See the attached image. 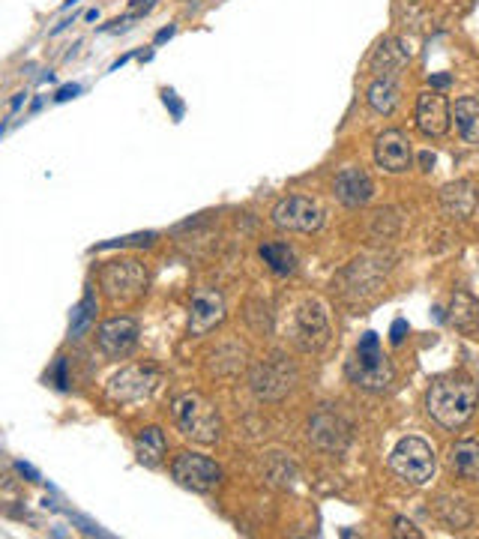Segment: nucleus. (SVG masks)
Returning a JSON list of instances; mask_svg holds the SVG:
<instances>
[{
  "label": "nucleus",
  "instance_id": "f257e3e1",
  "mask_svg": "<svg viewBox=\"0 0 479 539\" xmlns=\"http://www.w3.org/2000/svg\"><path fill=\"white\" fill-rule=\"evenodd\" d=\"M479 402V387L468 378H441L426 393V411L429 417L444 429H462Z\"/></svg>",
  "mask_w": 479,
  "mask_h": 539
},
{
  "label": "nucleus",
  "instance_id": "f03ea898",
  "mask_svg": "<svg viewBox=\"0 0 479 539\" xmlns=\"http://www.w3.org/2000/svg\"><path fill=\"white\" fill-rule=\"evenodd\" d=\"M171 417H174V426L195 444L210 447L222 438L219 411L201 393H180L171 402Z\"/></svg>",
  "mask_w": 479,
  "mask_h": 539
},
{
  "label": "nucleus",
  "instance_id": "7ed1b4c3",
  "mask_svg": "<svg viewBox=\"0 0 479 539\" xmlns=\"http://www.w3.org/2000/svg\"><path fill=\"white\" fill-rule=\"evenodd\" d=\"M351 384H357L360 390H369V393H384L390 390L396 372H393V363L384 357L381 351V339L378 333H366L354 351V357L348 360L345 366Z\"/></svg>",
  "mask_w": 479,
  "mask_h": 539
},
{
  "label": "nucleus",
  "instance_id": "20e7f679",
  "mask_svg": "<svg viewBox=\"0 0 479 539\" xmlns=\"http://www.w3.org/2000/svg\"><path fill=\"white\" fill-rule=\"evenodd\" d=\"M435 450L423 438H402L390 456V471L405 483V486H426L435 477Z\"/></svg>",
  "mask_w": 479,
  "mask_h": 539
},
{
  "label": "nucleus",
  "instance_id": "39448f33",
  "mask_svg": "<svg viewBox=\"0 0 479 539\" xmlns=\"http://www.w3.org/2000/svg\"><path fill=\"white\" fill-rule=\"evenodd\" d=\"M99 285L102 291L114 300V303H132L144 294L147 288V270L141 261L135 258H120V261H108L99 273Z\"/></svg>",
  "mask_w": 479,
  "mask_h": 539
},
{
  "label": "nucleus",
  "instance_id": "423d86ee",
  "mask_svg": "<svg viewBox=\"0 0 479 539\" xmlns=\"http://www.w3.org/2000/svg\"><path fill=\"white\" fill-rule=\"evenodd\" d=\"M162 384V372L153 366H126L117 375L108 378V399L117 405H129V402H141L150 399Z\"/></svg>",
  "mask_w": 479,
  "mask_h": 539
},
{
  "label": "nucleus",
  "instance_id": "0eeeda50",
  "mask_svg": "<svg viewBox=\"0 0 479 539\" xmlns=\"http://www.w3.org/2000/svg\"><path fill=\"white\" fill-rule=\"evenodd\" d=\"M291 342L303 354H315V351H321L330 342V318H327V312H324V306L318 300H306L294 312Z\"/></svg>",
  "mask_w": 479,
  "mask_h": 539
},
{
  "label": "nucleus",
  "instance_id": "6e6552de",
  "mask_svg": "<svg viewBox=\"0 0 479 539\" xmlns=\"http://www.w3.org/2000/svg\"><path fill=\"white\" fill-rule=\"evenodd\" d=\"M294 381H297V369L288 360H282V357H270V360L252 366V372H249V387L264 402L285 399L291 393Z\"/></svg>",
  "mask_w": 479,
  "mask_h": 539
},
{
  "label": "nucleus",
  "instance_id": "1a4fd4ad",
  "mask_svg": "<svg viewBox=\"0 0 479 539\" xmlns=\"http://www.w3.org/2000/svg\"><path fill=\"white\" fill-rule=\"evenodd\" d=\"M171 477L177 486L189 489V492H213L219 483H222V468L207 459V456H198V453H180L174 462H171Z\"/></svg>",
  "mask_w": 479,
  "mask_h": 539
},
{
  "label": "nucleus",
  "instance_id": "9d476101",
  "mask_svg": "<svg viewBox=\"0 0 479 539\" xmlns=\"http://www.w3.org/2000/svg\"><path fill=\"white\" fill-rule=\"evenodd\" d=\"M273 225L279 231H297V234H312L324 225V210L303 195H288L273 207Z\"/></svg>",
  "mask_w": 479,
  "mask_h": 539
},
{
  "label": "nucleus",
  "instance_id": "9b49d317",
  "mask_svg": "<svg viewBox=\"0 0 479 539\" xmlns=\"http://www.w3.org/2000/svg\"><path fill=\"white\" fill-rule=\"evenodd\" d=\"M309 441L321 450V453H330V456H339L348 450L351 444V426L342 414L330 411V408H321L312 423H309Z\"/></svg>",
  "mask_w": 479,
  "mask_h": 539
},
{
  "label": "nucleus",
  "instance_id": "f8f14e48",
  "mask_svg": "<svg viewBox=\"0 0 479 539\" xmlns=\"http://www.w3.org/2000/svg\"><path fill=\"white\" fill-rule=\"evenodd\" d=\"M138 321L135 318H126V315H117V318H108L99 324L96 330V342L102 348V354L114 357V360H123L129 357L135 348H138Z\"/></svg>",
  "mask_w": 479,
  "mask_h": 539
},
{
  "label": "nucleus",
  "instance_id": "ddd939ff",
  "mask_svg": "<svg viewBox=\"0 0 479 539\" xmlns=\"http://www.w3.org/2000/svg\"><path fill=\"white\" fill-rule=\"evenodd\" d=\"M375 162L390 171V174H402L411 168L414 162V150H411V138L402 129H387L375 138Z\"/></svg>",
  "mask_w": 479,
  "mask_h": 539
},
{
  "label": "nucleus",
  "instance_id": "4468645a",
  "mask_svg": "<svg viewBox=\"0 0 479 539\" xmlns=\"http://www.w3.org/2000/svg\"><path fill=\"white\" fill-rule=\"evenodd\" d=\"M417 126L429 138H441L450 129V102L438 90H423L417 96Z\"/></svg>",
  "mask_w": 479,
  "mask_h": 539
},
{
  "label": "nucleus",
  "instance_id": "2eb2a0df",
  "mask_svg": "<svg viewBox=\"0 0 479 539\" xmlns=\"http://www.w3.org/2000/svg\"><path fill=\"white\" fill-rule=\"evenodd\" d=\"M225 321V300L219 291H198L189 306V333L207 336L213 327Z\"/></svg>",
  "mask_w": 479,
  "mask_h": 539
},
{
  "label": "nucleus",
  "instance_id": "dca6fc26",
  "mask_svg": "<svg viewBox=\"0 0 479 539\" xmlns=\"http://www.w3.org/2000/svg\"><path fill=\"white\" fill-rule=\"evenodd\" d=\"M336 198L345 204V207H363V204H369L372 201V195H375V183H372V177L363 171V168H342L339 174H336Z\"/></svg>",
  "mask_w": 479,
  "mask_h": 539
},
{
  "label": "nucleus",
  "instance_id": "f3484780",
  "mask_svg": "<svg viewBox=\"0 0 479 539\" xmlns=\"http://www.w3.org/2000/svg\"><path fill=\"white\" fill-rule=\"evenodd\" d=\"M479 204L477 186L471 180H456L441 189V207L453 219H471Z\"/></svg>",
  "mask_w": 479,
  "mask_h": 539
},
{
  "label": "nucleus",
  "instance_id": "a211bd4d",
  "mask_svg": "<svg viewBox=\"0 0 479 539\" xmlns=\"http://www.w3.org/2000/svg\"><path fill=\"white\" fill-rule=\"evenodd\" d=\"M165 453H168V441H165V432L159 426H147L138 432L135 456L144 468H159L165 462Z\"/></svg>",
  "mask_w": 479,
  "mask_h": 539
},
{
  "label": "nucleus",
  "instance_id": "6ab92c4d",
  "mask_svg": "<svg viewBox=\"0 0 479 539\" xmlns=\"http://www.w3.org/2000/svg\"><path fill=\"white\" fill-rule=\"evenodd\" d=\"M366 99H369L372 111H378V114H393V111L399 108L402 90H399L396 78H387V75H381V78H375V81L369 84V90H366Z\"/></svg>",
  "mask_w": 479,
  "mask_h": 539
},
{
  "label": "nucleus",
  "instance_id": "aec40b11",
  "mask_svg": "<svg viewBox=\"0 0 479 539\" xmlns=\"http://www.w3.org/2000/svg\"><path fill=\"white\" fill-rule=\"evenodd\" d=\"M453 120H456L459 135H462L468 144H479V102L474 96H462V99L453 105Z\"/></svg>",
  "mask_w": 479,
  "mask_h": 539
},
{
  "label": "nucleus",
  "instance_id": "412c9836",
  "mask_svg": "<svg viewBox=\"0 0 479 539\" xmlns=\"http://www.w3.org/2000/svg\"><path fill=\"white\" fill-rule=\"evenodd\" d=\"M450 465L459 477L465 480H479V441H459L450 450Z\"/></svg>",
  "mask_w": 479,
  "mask_h": 539
},
{
  "label": "nucleus",
  "instance_id": "4be33fe9",
  "mask_svg": "<svg viewBox=\"0 0 479 539\" xmlns=\"http://www.w3.org/2000/svg\"><path fill=\"white\" fill-rule=\"evenodd\" d=\"M261 258L264 264L276 273V276H291L297 270V255L288 243H267L261 246Z\"/></svg>",
  "mask_w": 479,
  "mask_h": 539
},
{
  "label": "nucleus",
  "instance_id": "5701e85b",
  "mask_svg": "<svg viewBox=\"0 0 479 539\" xmlns=\"http://www.w3.org/2000/svg\"><path fill=\"white\" fill-rule=\"evenodd\" d=\"M405 60H408V48H399L396 39H384V42L378 45L375 57H372V66H375L378 72H384L387 78H393L396 69H399Z\"/></svg>",
  "mask_w": 479,
  "mask_h": 539
},
{
  "label": "nucleus",
  "instance_id": "b1692460",
  "mask_svg": "<svg viewBox=\"0 0 479 539\" xmlns=\"http://www.w3.org/2000/svg\"><path fill=\"white\" fill-rule=\"evenodd\" d=\"M450 318H453V324L459 330H474L479 324V303L474 297H468V294H456Z\"/></svg>",
  "mask_w": 479,
  "mask_h": 539
},
{
  "label": "nucleus",
  "instance_id": "393cba45",
  "mask_svg": "<svg viewBox=\"0 0 479 539\" xmlns=\"http://www.w3.org/2000/svg\"><path fill=\"white\" fill-rule=\"evenodd\" d=\"M93 318H96V297L87 291L84 297H81V303L72 309V324H69V336L72 339H78V336H84V330L93 324Z\"/></svg>",
  "mask_w": 479,
  "mask_h": 539
},
{
  "label": "nucleus",
  "instance_id": "a878e982",
  "mask_svg": "<svg viewBox=\"0 0 479 539\" xmlns=\"http://www.w3.org/2000/svg\"><path fill=\"white\" fill-rule=\"evenodd\" d=\"M153 240H156V234H153V231H147V234H135V237L111 240V243H105V246H99V249H114V246H150Z\"/></svg>",
  "mask_w": 479,
  "mask_h": 539
},
{
  "label": "nucleus",
  "instance_id": "bb28decb",
  "mask_svg": "<svg viewBox=\"0 0 479 539\" xmlns=\"http://www.w3.org/2000/svg\"><path fill=\"white\" fill-rule=\"evenodd\" d=\"M393 534H396V537L423 539V531H417V525L408 522V519H396V531H393Z\"/></svg>",
  "mask_w": 479,
  "mask_h": 539
},
{
  "label": "nucleus",
  "instance_id": "cd10ccee",
  "mask_svg": "<svg viewBox=\"0 0 479 539\" xmlns=\"http://www.w3.org/2000/svg\"><path fill=\"white\" fill-rule=\"evenodd\" d=\"M405 336H408V321H405V318H396V321H393V330H390L393 345H402Z\"/></svg>",
  "mask_w": 479,
  "mask_h": 539
},
{
  "label": "nucleus",
  "instance_id": "c85d7f7f",
  "mask_svg": "<svg viewBox=\"0 0 479 539\" xmlns=\"http://www.w3.org/2000/svg\"><path fill=\"white\" fill-rule=\"evenodd\" d=\"M78 93H81V87H78V84H66V87H60V90H57V96H54V99H57V102H66V99H72V96H78Z\"/></svg>",
  "mask_w": 479,
  "mask_h": 539
},
{
  "label": "nucleus",
  "instance_id": "c756f323",
  "mask_svg": "<svg viewBox=\"0 0 479 539\" xmlns=\"http://www.w3.org/2000/svg\"><path fill=\"white\" fill-rule=\"evenodd\" d=\"M15 471H18L21 477H27V483H39V474H36V471H33L30 465H24V462H18V465H15Z\"/></svg>",
  "mask_w": 479,
  "mask_h": 539
},
{
  "label": "nucleus",
  "instance_id": "7c9ffc66",
  "mask_svg": "<svg viewBox=\"0 0 479 539\" xmlns=\"http://www.w3.org/2000/svg\"><path fill=\"white\" fill-rule=\"evenodd\" d=\"M153 3H156V0H132V18L141 15V12H147V9H153Z\"/></svg>",
  "mask_w": 479,
  "mask_h": 539
},
{
  "label": "nucleus",
  "instance_id": "2f4dec72",
  "mask_svg": "<svg viewBox=\"0 0 479 539\" xmlns=\"http://www.w3.org/2000/svg\"><path fill=\"white\" fill-rule=\"evenodd\" d=\"M54 378H57V387L63 390V387H66V363H63V360H57V369H54Z\"/></svg>",
  "mask_w": 479,
  "mask_h": 539
},
{
  "label": "nucleus",
  "instance_id": "473e14b6",
  "mask_svg": "<svg viewBox=\"0 0 479 539\" xmlns=\"http://www.w3.org/2000/svg\"><path fill=\"white\" fill-rule=\"evenodd\" d=\"M450 81H453L450 75H435V78H432V84H435V87H450Z\"/></svg>",
  "mask_w": 479,
  "mask_h": 539
},
{
  "label": "nucleus",
  "instance_id": "72a5a7b5",
  "mask_svg": "<svg viewBox=\"0 0 479 539\" xmlns=\"http://www.w3.org/2000/svg\"><path fill=\"white\" fill-rule=\"evenodd\" d=\"M168 36H174V27H165V30H159V36H156V42H165Z\"/></svg>",
  "mask_w": 479,
  "mask_h": 539
}]
</instances>
